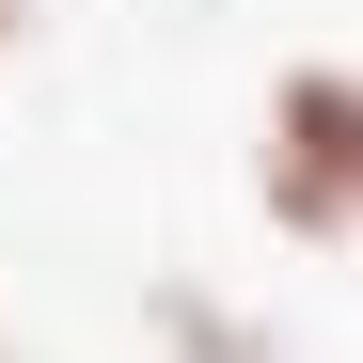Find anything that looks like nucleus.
<instances>
[{
    "instance_id": "3",
    "label": "nucleus",
    "mask_w": 363,
    "mask_h": 363,
    "mask_svg": "<svg viewBox=\"0 0 363 363\" xmlns=\"http://www.w3.org/2000/svg\"><path fill=\"white\" fill-rule=\"evenodd\" d=\"M16 48H32V0H0V64H16Z\"/></svg>"
},
{
    "instance_id": "1",
    "label": "nucleus",
    "mask_w": 363,
    "mask_h": 363,
    "mask_svg": "<svg viewBox=\"0 0 363 363\" xmlns=\"http://www.w3.org/2000/svg\"><path fill=\"white\" fill-rule=\"evenodd\" d=\"M253 221L284 253H363V64H269V95H253Z\"/></svg>"
},
{
    "instance_id": "2",
    "label": "nucleus",
    "mask_w": 363,
    "mask_h": 363,
    "mask_svg": "<svg viewBox=\"0 0 363 363\" xmlns=\"http://www.w3.org/2000/svg\"><path fill=\"white\" fill-rule=\"evenodd\" d=\"M143 332H158V363H284V332L237 284H206V269H158L143 284Z\"/></svg>"
}]
</instances>
